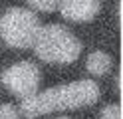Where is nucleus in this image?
<instances>
[{"label":"nucleus","instance_id":"nucleus-7","mask_svg":"<svg viewBox=\"0 0 123 119\" xmlns=\"http://www.w3.org/2000/svg\"><path fill=\"white\" fill-rule=\"evenodd\" d=\"M28 4L36 8V10H42V12H52V10H56L58 4H60V0H28Z\"/></svg>","mask_w":123,"mask_h":119},{"label":"nucleus","instance_id":"nucleus-8","mask_svg":"<svg viewBox=\"0 0 123 119\" xmlns=\"http://www.w3.org/2000/svg\"><path fill=\"white\" fill-rule=\"evenodd\" d=\"M0 119H20V109L10 105V103H2L0 105Z\"/></svg>","mask_w":123,"mask_h":119},{"label":"nucleus","instance_id":"nucleus-6","mask_svg":"<svg viewBox=\"0 0 123 119\" xmlns=\"http://www.w3.org/2000/svg\"><path fill=\"white\" fill-rule=\"evenodd\" d=\"M111 66H113L111 56L101 52V50L91 52L87 56V60H86V68H87V71L91 75H105L107 71L111 69Z\"/></svg>","mask_w":123,"mask_h":119},{"label":"nucleus","instance_id":"nucleus-5","mask_svg":"<svg viewBox=\"0 0 123 119\" xmlns=\"http://www.w3.org/2000/svg\"><path fill=\"white\" fill-rule=\"evenodd\" d=\"M99 6H101V0H60V12L64 18L72 20V22H89L93 20Z\"/></svg>","mask_w":123,"mask_h":119},{"label":"nucleus","instance_id":"nucleus-2","mask_svg":"<svg viewBox=\"0 0 123 119\" xmlns=\"http://www.w3.org/2000/svg\"><path fill=\"white\" fill-rule=\"evenodd\" d=\"M32 48L38 58L48 63H72L81 54V42L62 24L40 26Z\"/></svg>","mask_w":123,"mask_h":119},{"label":"nucleus","instance_id":"nucleus-1","mask_svg":"<svg viewBox=\"0 0 123 119\" xmlns=\"http://www.w3.org/2000/svg\"><path fill=\"white\" fill-rule=\"evenodd\" d=\"M97 99H99V85L93 79H81V81L50 87L42 93H34L32 97H26L20 105V115L34 119L38 115L60 111V109L93 105Z\"/></svg>","mask_w":123,"mask_h":119},{"label":"nucleus","instance_id":"nucleus-10","mask_svg":"<svg viewBox=\"0 0 123 119\" xmlns=\"http://www.w3.org/2000/svg\"><path fill=\"white\" fill-rule=\"evenodd\" d=\"M58 119H70V117H58Z\"/></svg>","mask_w":123,"mask_h":119},{"label":"nucleus","instance_id":"nucleus-3","mask_svg":"<svg viewBox=\"0 0 123 119\" xmlns=\"http://www.w3.org/2000/svg\"><path fill=\"white\" fill-rule=\"evenodd\" d=\"M40 30V18L26 8H10L0 18V38L10 48H32Z\"/></svg>","mask_w":123,"mask_h":119},{"label":"nucleus","instance_id":"nucleus-4","mask_svg":"<svg viewBox=\"0 0 123 119\" xmlns=\"http://www.w3.org/2000/svg\"><path fill=\"white\" fill-rule=\"evenodd\" d=\"M40 81H42L40 68L34 62H28V60L14 63L2 74V83L6 85V89L22 99L32 97L34 93H38Z\"/></svg>","mask_w":123,"mask_h":119},{"label":"nucleus","instance_id":"nucleus-9","mask_svg":"<svg viewBox=\"0 0 123 119\" xmlns=\"http://www.w3.org/2000/svg\"><path fill=\"white\" fill-rule=\"evenodd\" d=\"M99 119H121V107L119 105H107V107H103Z\"/></svg>","mask_w":123,"mask_h":119}]
</instances>
